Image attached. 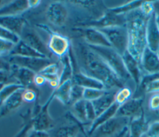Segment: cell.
<instances>
[{"label": "cell", "instance_id": "obj_1", "mask_svg": "<svg viewBox=\"0 0 159 137\" xmlns=\"http://www.w3.org/2000/svg\"><path fill=\"white\" fill-rule=\"evenodd\" d=\"M76 49L81 72L101 81L105 90L119 89L124 86V82L86 43H78Z\"/></svg>", "mask_w": 159, "mask_h": 137}, {"label": "cell", "instance_id": "obj_2", "mask_svg": "<svg viewBox=\"0 0 159 137\" xmlns=\"http://www.w3.org/2000/svg\"><path fill=\"white\" fill-rule=\"evenodd\" d=\"M125 17L128 32L127 51L140 64L142 55L147 46L146 29L148 19L142 15L139 8L126 14Z\"/></svg>", "mask_w": 159, "mask_h": 137}, {"label": "cell", "instance_id": "obj_3", "mask_svg": "<svg viewBox=\"0 0 159 137\" xmlns=\"http://www.w3.org/2000/svg\"><path fill=\"white\" fill-rule=\"evenodd\" d=\"M88 45L104 60L123 82L131 79L125 68L122 56L113 48Z\"/></svg>", "mask_w": 159, "mask_h": 137}, {"label": "cell", "instance_id": "obj_4", "mask_svg": "<svg viewBox=\"0 0 159 137\" xmlns=\"http://www.w3.org/2000/svg\"><path fill=\"white\" fill-rule=\"evenodd\" d=\"M106 37L111 47L121 56L127 50L128 32L125 25H117L99 29Z\"/></svg>", "mask_w": 159, "mask_h": 137}, {"label": "cell", "instance_id": "obj_5", "mask_svg": "<svg viewBox=\"0 0 159 137\" xmlns=\"http://www.w3.org/2000/svg\"><path fill=\"white\" fill-rule=\"evenodd\" d=\"M130 119L127 117L114 116L101 126L91 135L92 137H114L126 129Z\"/></svg>", "mask_w": 159, "mask_h": 137}, {"label": "cell", "instance_id": "obj_6", "mask_svg": "<svg viewBox=\"0 0 159 137\" xmlns=\"http://www.w3.org/2000/svg\"><path fill=\"white\" fill-rule=\"evenodd\" d=\"M4 58L11 65L25 68L37 74L39 73L47 66L53 63L50 58H48L24 57L14 55L7 56Z\"/></svg>", "mask_w": 159, "mask_h": 137}, {"label": "cell", "instance_id": "obj_7", "mask_svg": "<svg viewBox=\"0 0 159 137\" xmlns=\"http://www.w3.org/2000/svg\"><path fill=\"white\" fill-rule=\"evenodd\" d=\"M126 17L125 15L116 14L107 9L104 14L96 19H94L83 24L80 26L84 27H94L98 29L117 25H125Z\"/></svg>", "mask_w": 159, "mask_h": 137}, {"label": "cell", "instance_id": "obj_8", "mask_svg": "<svg viewBox=\"0 0 159 137\" xmlns=\"http://www.w3.org/2000/svg\"><path fill=\"white\" fill-rule=\"evenodd\" d=\"M47 47L52 54L60 58L68 53L70 48V42L66 37L52 31L49 33Z\"/></svg>", "mask_w": 159, "mask_h": 137}, {"label": "cell", "instance_id": "obj_9", "mask_svg": "<svg viewBox=\"0 0 159 137\" xmlns=\"http://www.w3.org/2000/svg\"><path fill=\"white\" fill-rule=\"evenodd\" d=\"M53 98H55V97L52 92L47 102L41 107L40 111L32 117L33 130L48 131L53 127L54 122L50 116L48 111V105Z\"/></svg>", "mask_w": 159, "mask_h": 137}, {"label": "cell", "instance_id": "obj_10", "mask_svg": "<svg viewBox=\"0 0 159 137\" xmlns=\"http://www.w3.org/2000/svg\"><path fill=\"white\" fill-rule=\"evenodd\" d=\"M20 37V39L34 50L45 56L47 58H50L52 53L48 48L47 45L44 43L39 35L33 29L25 27Z\"/></svg>", "mask_w": 159, "mask_h": 137}, {"label": "cell", "instance_id": "obj_11", "mask_svg": "<svg viewBox=\"0 0 159 137\" xmlns=\"http://www.w3.org/2000/svg\"><path fill=\"white\" fill-rule=\"evenodd\" d=\"M79 31L86 43L89 45L111 47L104 34L99 29L94 27H84L75 29Z\"/></svg>", "mask_w": 159, "mask_h": 137}, {"label": "cell", "instance_id": "obj_12", "mask_svg": "<svg viewBox=\"0 0 159 137\" xmlns=\"http://www.w3.org/2000/svg\"><path fill=\"white\" fill-rule=\"evenodd\" d=\"M143 103V99L142 97L132 98L120 106L116 115L127 117L130 120L139 117L144 113Z\"/></svg>", "mask_w": 159, "mask_h": 137}, {"label": "cell", "instance_id": "obj_13", "mask_svg": "<svg viewBox=\"0 0 159 137\" xmlns=\"http://www.w3.org/2000/svg\"><path fill=\"white\" fill-rule=\"evenodd\" d=\"M68 10L66 6L60 2L50 4L46 11V17L49 22L56 26H62L68 18Z\"/></svg>", "mask_w": 159, "mask_h": 137}, {"label": "cell", "instance_id": "obj_14", "mask_svg": "<svg viewBox=\"0 0 159 137\" xmlns=\"http://www.w3.org/2000/svg\"><path fill=\"white\" fill-rule=\"evenodd\" d=\"M124 65L125 68L130 77V78L134 81L136 86V90L138 89L142 77V74L141 71V66L138 61L132 56L129 52L127 50L122 55Z\"/></svg>", "mask_w": 159, "mask_h": 137}, {"label": "cell", "instance_id": "obj_15", "mask_svg": "<svg viewBox=\"0 0 159 137\" xmlns=\"http://www.w3.org/2000/svg\"><path fill=\"white\" fill-rule=\"evenodd\" d=\"M140 66L147 74L159 73V59L157 53L147 46L142 55Z\"/></svg>", "mask_w": 159, "mask_h": 137}, {"label": "cell", "instance_id": "obj_16", "mask_svg": "<svg viewBox=\"0 0 159 137\" xmlns=\"http://www.w3.org/2000/svg\"><path fill=\"white\" fill-rule=\"evenodd\" d=\"M146 38L148 48L156 53L159 51V30L155 22V13L148 19Z\"/></svg>", "mask_w": 159, "mask_h": 137}, {"label": "cell", "instance_id": "obj_17", "mask_svg": "<svg viewBox=\"0 0 159 137\" xmlns=\"http://www.w3.org/2000/svg\"><path fill=\"white\" fill-rule=\"evenodd\" d=\"M11 76L16 78L17 83L20 84L24 88L29 87L34 84V79L37 73L33 71L23 68L11 65Z\"/></svg>", "mask_w": 159, "mask_h": 137}, {"label": "cell", "instance_id": "obj_18", "mask_svg": "<svg viewBox=\"0 0 159 137\" xmlns=\"http://www.w3.org/2000/svg\"><path fill=\"white\" fill-rule=\"evenodd\" d=\"M29 8L27 0L11 1L6 2L0 8V16H19Z\"/></svg>", "mask_w": 159, "mask_h": 137}, {"label": "cell", "instance_id": "obj_19", "mask_svg": "<svg viewBox=\"0 0 159 137\" xmlns=\"http://www.w3.org/2000/svg\"><path fill=\"white\" fill-rule=\"evenodd\" d=\"M25 20L20 16H0V26L20 36L25 27Z\"/></svg>", "mask_w": 159, "mask_h": 137}, {"label": "cell", "instance_id": "obj_20", "mask_svg": "<svg viewBox=\"0 0 159 137\" xmlns=\"http://www.w3.org/2000/svg\"><path fill=\"white\" fill-rule=\"evenodd\" d=\"M149 124L143 113L140 117L130 120L128 126L129 137H142L148 131Z\"/></svg>", "mask_w": 159, "mask_h": 137}, {"label": "cell", "instance_id": "obj_21", "mask_svg": "<svg viewBox=\"0 0 159 137\" xmlns=\"http://www.w3.org/2000/svg\"><path fill=\"white\" fill-rule=\"evenodd\" d=\"M117 91V89L106 90L102 96L91 102L97 117L108 109L114 103V96Z\"/></svg>", "mask_w": 159, "mask_h": 137}, {"label": "cell", "instance_id": "obj_22", "mask_svg": "<svg viewBox=\"0 0 159 137\" xmlns=\"http://www.w3.org/2000/svg\"><path fill=\"white\" fill-rule=\"evenodd\" d=\"M24 89L17 91L3 102L0 107V118L5 117L7 114L20 106L23 102L22 93Z\"/></svg>", "mask_w": 159, "mask_h": 137}, {"label": "cell", "instance_id": "obj_23", "mask_svg": "<svg viewBox=\"0 0 159 137\" xmlns=\"http://www.w3.org/2000/svg\"><path fill=\"white\" fill-rule=\"evenodd\" d=\"M72 82L79 85L83 88H92L98 89H105L103 84L98 79L91 77L80 71L77 73H74L71 79Z\"/></svg>", "mask_w": 159, "mask_h": 137}, {"label": "cell", "instance_id": "obj_24", "mask_svg": "<svg viewBox=\"0 0 159 137\" xmlns=\"http://www.w3.org/2000/svg\"><path fill=\"white\" fill-rule=\"evenodd\" d=\"M120 106L116 103H114L108 109L103 112L102 113L99 115L94 120L93 122H91L88 131V136H91L93 132L98 128L99 126L116 116L117 112Z\"/></svg>", "mask_w": 159, "mask_h": 137}, {"label": "cell", "instance_id": "obj_25", "mask_svg": "<svg viewBox=\"0 0 159 137\" xmlns=\"http://www.w3.org/2000/svg\"><path fill=\"white\" fill-rule=\"evenodd\" d=\"M20 56L24 57H36L47 58L45 56L40 53L22 39L16 43L9 56Z\"/></svg>", "mask_w": 159, "mask_h": 137}, {"label": "cell", "instance_id": "obj_26", "mask_svg": "<svg viewBox=\"0 0 159 137\" xmlns=\"http://www.w3.org/2000/svg\"><path fill=\"white\" fill-rule=\"evenodd\" d=\"M72 84L73 82L71 79L66 81L60 84L59 86L53 92L55 98L57 99L64 105L70 104Z\"/></svg>", "mask_w": 159, "mask_h": 137}, {"label": "cell", "instance_id": "obj_27", "mask_svg": "<svg viewBox=\"0 0 159 137\" xmlns=\"http://www.w3.org/2000/svg\"><path fill=\"white\" fill-rule=\"evenodd\" d=\"M69 51L67 54L60 58L62 69L60 74V84L65 82L66 81L71 79L74 74L73 64L71 56L69 54Z\"/></svg>", "mask_w": 159, "mask_h": 137}, {"label": "cell", "instance_id": "obj_28", "mask_svg": "<svg viewBox=\"0 0 159 137\" xmlns=\"http://www.w3.org/2000/svg\"><path fill=\"white\" fill-rule=\"evenodd\" d=\"M72 115L81 123H87L86 112V100L83 99L73 104L72 105Z\"/></svg>", "mask_w": 159, "mask_h": 137}, {"label": "cell", "instance_id": "obj_29", "mask_svg": "<svg viewBox=\"0 0 159 137\" xmlns=\"http://www.w3.org/2000/svg\"><path fill=\"white\" fill-rule=\"evenodd\" d=\"M142 2L143 1L140 0L131 1L119 6L108 8V10L116 14L125 15L134 10L139 9Z\"/></svg>", "mask_w": 159, "mask_h": 137}, {"label": "cell", "instance_id": "obj_30", "mask_svg": "<svg viewBox=\"0 0 159 137\" xmlns=\"http://www.w3.org/2000/svg\"><path fill=\"white\" fill-rule=\"evenodd\" d=\"M24 88L17 82L6 84L0 91V107L3 102L17 91Z\"/></svg>", "mask_w": 159, "mask_h": 137}, {"label": "cell", "instance_id": "obj_31", "mask_svg": "<svg viewBox=\"0 0 159 137\" xmlns=\"http://www.w3.org/2000/svg\"><path fill=\"white\" fill-rule=\"evenodd\" d=\"M78 125L63 126L57 128L50 137H72L76 136L79 130Z\"/></svg>", "mask_w": 159, "mask_h": 137}, {"label": "cell", "instance_id": "obj_32", "mask_svg": "<svg viewBox=\"0 0 159 137\" xmlns=\"http://www.w3.org/2000/svg\"><path fill=\"white\" fill-rule=\"evenodd\" d=\"M132 91L128 87L124 86L116 91L114 96V102L121 106L132 99Z\"/></svg>", "mask_w": 159, "mask_h": 137}, {"label": "cell", "instance_id": "obj_33", "mask_svg": "<svg viewBox=\"0 0 159 137\" xmlns=\"http://www.w3.org/2000/svg\"><path fill=\"white\" fill-rule=\"evenodd\" d=\"M106 90L92 88H86L83 92V99L87 101H93L102 96Z\"/></svg>", "mask_w": 159, "mask_h": 137}, {"label": "cell", "instance_id": "obj_34", "mask_svg": "<svg viewBox=\"0 0 159 137\" xmlns=\"http://www.w3.org/2000/svg\"><path fill=\"white\" fill-rule=\"evenodd\" d=\"M84 90V88H83V87L73 83L71 89L70 104L72 105L73 104H75L77 101L83 99Z\"/></svg>", "mask_w": 159, "mask_h": 137}, {"label": "cell", "instance_id": "obj_35", "mask_svg": "<svg viewBox=\"0 0 159 137\" xmlns=\"http://www.w3.org/2000/svg\"><path fill=\"white\" fill-rule=\"evenodd\" d=\"M139 9L142 15L149 19L155 13V4L152 1H143Z\"/></svg>", "mask_w": 159, "mask_h": 137}, {"label": "cell", "instance_id": "obj_36", "mask_svg": "<svg viewBox=\"0 0 159 137\" xmlns=\"http://www.w3.org/2000/svg\"><path fill=\"white\" fill-rule=\"evenodd\" d=\"M15 45L9 40L0 38V56L4 58L9 56Z\"/></svg>", "mask_w": 159, "mask_h": 137}, {"label": "cell", "instance_id": "obj_37", "mask_svg": "<svg viewBox=\"0 0 159 137\" xmlns=\"http://www.w3.org/2000/svg\"><path fill=\"white\" fill-rule=\"evenodd\" d=\"M0 38L9 40L15 44L17 43L20 40L19 35L1 26H0Z\"/></svg>", "mask_w": 159, "mask_h": 137}, {"label": "cell", "instance_id": "obj_38", "mask_svg": "<svg viewBox=\"0 0 159 137\" xmlns=\"http://www.w3.org/2000/svg\"><path fill=\"white\" fill-rule=\"evenodd\" d=\"M22 98L23 102L29 103L34 102L37 100V93L31 87L24 88L22 93Z\"/></svg>", "mask_w": 159, "mask_h": 137}, {"label": "cell", "instance_id": "obj_39", "mask_svg": "<svg viewBox=\"0 0 159 137\" xmlns=\"http://www.w3.org/2000/svg\"><path fill=\"white\" fill-rule=\"evenodd\" d=\"M158 78H159V73H153V74H147L143 75L138 89H142L144 90L145 87L147 84H148L150 82Z\"/></svg>", "mask_w": 159, "mask_h": 137}, {"label": "cell", "instance_id": "obj_40", "mask_svg": "<svg viewBox=\"0 0 159 137\" xmlns=\"http://www.w3.org/2000/svg\"><path fill=\"white\" fill-rule=\"evenodd\" d=\"M148 108L152 111L157 112L159 110V92L153 93L148 100Z\"/></svg>", "mask_w": 159, "mask_h": 137}, {"label": "cell", "instance_id": "obj_41", "mask_svg": "<svg viewBox=\"0 0 159 137\" xmlns=\"http://www.w3.org/2000/svg\"><path fill=\"white\" fill-rule=\"evenodd\" d=\"M86 112L88 122H91V123L97 116L93 105L91 101L86 100Z\"/></svg>", "mask_w": 159, "mask_h": 137}, {"label": "cell", "instance_id": "obj_42", "mask_svg": "<svg viewBox=\"0 0 159 137\" xmlns=\"http://www.w3.org/2000/svg\"><path fill=\"white\" fill-rule=\"evenodd\" d=\"M145 135L148 137H159V120L149 124L148 131Z\"/></svg>", "mask_w": 159, "mask_h": 137}, {"label": "cell", "instance_id": "obj_43", "mask_svg": "<svg viewBox=\"0 0 159 137\" xmlns=\"http://www.w3.org/2000/svg\"><path fill=\"white\" fill-rule=\"evenodd\" d=\"M59 66L57 63H52L43 68L39 74L42 75H49L58 74Z\"/></svg>", "mask_w": 159, "mask_h": 137}, {"label": "cell", "instance_id": "obj_44", "mask_svg": "<svg viewBox=\"0 0 159 137\" xmlns=\"http://www.w3.org/2000/svg\"><path fill=\"white\" fill-rule=\"evenodd\" d=\"M146 93L153 94L159 92V78L150 82L143 90Z\"/></svg>", "mask_w": 159, "mask_h": 137}, {"label": "cell", "instance_id": "obj_45", "mask_svg": "<svg viewBox=\"0 0 159 137\" xmlns=\"http://www.w3.org/2000/svg\"><path fill=\"white\" fill-rule=\"evenodd\" d=\"M46 82H47V81L43 76L39 73L35 74L34 79V84L36 86H42Z\"/></svg>", "mask_w": 159, "mask_h": 137}, {"label": "cell", "instance_id": "obj_46", "mask_svg": "<svg viewBox=\"0 0 159 137\" xmlns=\"http://www.w3.org/2000/svg\"><path fill=\"white\" fill-rule=\"evenodd\" d=\"M27 137H50L48 131L32 130Z\"/></svg>", "mask_w": 159, "mask_h": 137}, {"label": "cell", "instance_id": "obj_47", "mask_svg": "<svg viewBox=\"0 0 159 137\" xmlns=\"http://www.w3.org/2000/svg\"><path fill=\"white\" fill-rule=\"evenodd\" d=\"M8 71L5 69H0V84H6L8 80L9 73Z\"/></svg>", "mask_w": 159, "mask_h": 137}, {"label": "cell", "instance_id": "obj_48", "mask_svg": "<svg viewBox=\"0 0 159 137\" xmlns=\"http://www.w3.org/2000/svg\"><path fill=\"white\" fill-rule=\"evenodd\" d=\"M11 64L6 61L4 58L0 56V69L10 71Z\"/></svg>", "mask_w": 159, "mask_h": 137}, {"label": "cell", "instance_id": "obj_49", "mask_svg": "<svg viewBox=\"0 0 159 137\" xmlns=\"http://www.w3.org/2000/svg\"><path fill=\"white\" fill-rule=\"evenodd\" d=\"M39 0H28V6L29 8H34L37 7L40 4Z\"/></svg>", "mask_w": 159, "mask_h": 137}, {"label": "cell", "instance_id": "obj_50", "mask_svg": "<svg viewBox=\"0 0 159 137\" xmlns=\"http://www.w3.org/2000/svg\"><path fill=\"white\" fill-rule=\"evenodd\" d=\"M155 19L157 26L159 30V12H155Z\"/></svg>", "mask_w": 159, "mask_h": 137}, {"label": "cell", "instance_id": "obj_51", "mask_svg": "<svg viewBox=\"0 0 159 137\" xmlns=\"http://www.w3.org/2000/svg\"><path fill=\"white\" fill-rule=\"evenodd\" d=\"M127 131H128V128H127L126 129H125L123 131H122L120 133H119V135H116V136H114V137H124V136L125 135V133L127 132Z\"/></svg>", "mask_w": 159, "mask_h": 137}, {"label": "cell", "instance_id": "obj_52", "mask_svg": "<svg viewBox=\"0 0 159 137\" xmlns=\"http://www.w3.org/2000/svg\"><path fill=\"white\" fill-rule=\"evenodd\" d=\"M4 4H6V2H4V1H0V8H1Z\"/></svg>", "mask_w": 159, "mask_h": 137}, {"label": "cell", "instance_id": "obj_53", "mask_svg": "<svg viewBox=\"0 0 159 137\" xmlns=\"http://www.w3.org/2000/svg\"><path fill=\"white\" fill-rule=\"evenodd\" d=\"M6 84H0V91H1V90L2 89V87H4V86Z\"/></svg>", "mask_w": 159, "mask_h": 137}, {"label": "cell", "instance_id": "obj_54", "mask_svg": "<svg viewBox=\"0 0 159 137\" xmlns=\"http://www.w3.org/2000/svg\"><path fill=\"white\" fill-rule=\"evenodd\" d=\"M124 137H129V135L128 131H127V132L125 133V135L124 136Z\"/></svg>", "mask_w": 159, "mask_h": 137}, {"label": "cell", "instance_id": "obj_55", "mask_svg": "<svg viewBox=\"0 0 159 137\" xmlns=\"http://www.w3.org/2000/svg\"><path fill=\"white\" fill-rule=\"evenodd\" d=\"M156 112V113H157V115H158V116H159V110H157V112Z\"/></svg>", "mask_w": 159, "mask_h": 137}, {"label": "cell", "instance_id": "obj_56", "mask_svg": "<svg viewBox=\"0 0 159 137\" xmlns=\"http://www.w3.org/2000/svg\"><path fill=\"white\" fill-rule=\"evenodd\" d=\"M157 55H158V59H159V51H158L157 52Z\"/></svg>", "mask_w": 159, "mask_h": 137}, {"label": "cell", "instance_id": "obj_57", "mask_svg": "<svg viewBox=\"0 0 159 137\" xmlns=\"http://www.w3.org/2000/svg\"><path fill=\"white\" fill-rule=\"evenodd\" d=\"M72 137H76V136H72Z\"/></svg>", "mask_w": 159, "mask_h": 137}]
</instances>
